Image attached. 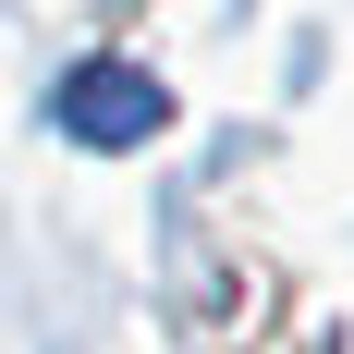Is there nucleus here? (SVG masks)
<instances>
[{"label": "nucleus", "instance_id": "1", "mask_svg": "<svg viewBox=\"0 0 354 354\" xmlns=\"http://www.w3.org/2000/svg\"><path fill=\"white\" fill-rule=\"evenodd\" d=\"M159 122H171L159 73H135V62H73V73H62V135H86V147H147Z\"/></svg>", "mask_w": 354, "mask_h": 354}]
</instances>
